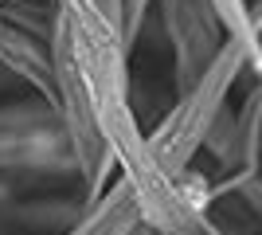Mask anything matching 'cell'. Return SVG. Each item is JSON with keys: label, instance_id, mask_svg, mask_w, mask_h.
I'll return each mask as SVG.
<instances>
[{"label": "cell", "instance_id": "obj_1", "mask_svg": "<svg viewBox=\"0 0 262 235\" xmlns=\"http://www.w3.org/2000/svg\"><path fill=\"white\" fill-rule=\"evenodd\" d=\"M258 59H262V44H251L243 35H227V44L211 59V67L188 90H176V102L161 114V122L149 130V141L157 145V153L168 165L188 168L196 161V153H204L211 130L231 110L227 98H231V90H235V82Z\"/></svg>", "mask_w": 262, "mask_h": 235}, {"label": "cell", "instance_id": "obj_2", "mask_svg": "<svg viewBox=\"0 0 262 235\" xmlns=\"http://www.w3.org/2000/svg\"><path fill=\"white\" fill-rule=\"evenodd\" d=\"M161 28L172 51V82L188 90L227 44V24L215 0H157Z\"/></svg>", "mask_w": 262, "mask_h": 235}, {"label": "cell", "instance_id": "obj_3", "mask_svg": "<svg viewBox=\"0 0 262 235\" xmlns=\"http://www.w3.org/2000/svg\"><path fill=\"white\" fill-rule=\"evenodd\" d=\"M0 67L28 82L39 98L51 106L55 102V47L47 35L24 28L0 8Z\"/></svg>", "mask_w": 262, "mask_h": 235}, {"label": "cell", "instance_id": "obj_4", "mask_svg": "<svg viewBox=\"0 0 262 235\" xmlns=\"http://www.w3.org/2000/svg\"><path fill=\"white\" fill-rule=\"evenodd\" d=\"M141 227H145V220H141L133 188L121 177H114V184L98 200L82 204V216L67 227V235H137Z\"/></svg>", "mask_w": 262, "mask_h": 235}, {"label": "cell", "instance_id": "obj_5", "mask_svg": "<svg viewBox=\"0 0 262 235\" xmlns=\"http://www.w3.org/2000/svg\"><path fill=\"white\" fill-rule=\"evenodd\" d=\"M215 8L227 24V35H243L251 44H262V35L254 32V20H251V0H215Z\"/></svg>", "mask_w": 262, "mask_h": 235}, {"label": "cell", "instance_id": "obj_6", "mask_svg": "<svg viewBox=\"0 0 262 235\" xmlns=\"http://www.w3.org/2000/svg\"><path fill=\"white\" fill-rule=\"evenodd\" d=\"M219 192H235V196L262 220V173H231L223 184H215V196Z\"/></svg>", "mask_w": 262, "mask_h": 235}, {"label": "cell", "instance_id": "obj_7", "mask_svg": "<svg viewBox=\"0 0 262 235\" xmlns=\"http://www.w3.org/2000/svg\"><path fill=\"white\" fill-rule=\"evenodd\" d=\"M153 8H157V0H125V8H121V39H125L129 55L137 47V39H141V28L153 16Z\"/></svg>", "mask_w": 262, "mask_h": 235}, {"label": "cell", "instance_id": "obj_8", "mask_svg": "<svg viewBox=\"0 0 262 235\" xmlns=\"http://www.w3.org/2000/svg\"><path fill=\"white\" fill-rule=\"evenodd\" d=\"M94 4H98V8L106 12L110 20H114V24L121 28V8H125V0H94Z\"/></svg>", "mask_w": 262, "mask_h": 235}, {"label": "cell", "instance_id": "obj_9", "mask_svg": "<svg viewBox=\"0 0 262 235\" xmlns=\"http://www.w3.org/2000/svg\"><path fill=\"white\" fill-rule=\"evenodd\" d=\"M184 235H223L219 227H208V231H184Z\"/></svg>", "mask_w": 262, "mask_h": 235}, {"label": "cell", "instance_id": "obj_10", "mask_svg": "<svg viewBox=\"0 0 262 235\" xmlns=\"http://www.w3.org/2000/svg\"><path fill=\"white\" fill-rule=\"evenodd\" d=\"M137 235H153V231H149V227H141V231H137Z\"/></svg>", "mask_w": 262, "mask_h": 235}]
</instances>
